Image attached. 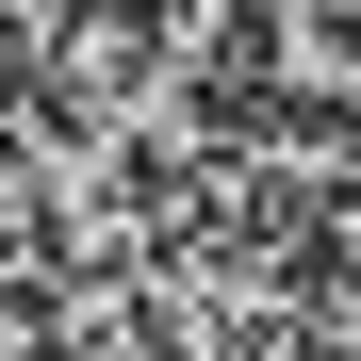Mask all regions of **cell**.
Wrapping results in <instances>:
<instances>
[{
	"label": "cell",
	"instance_id": "1",
	"mask_svg": "<svg viewBox=\"0 0 361 361\" xmlns=\"http://www.w3.org/2000/svg\"><path fill=\"white\" fill-rule=\"evenodd\" d=\"M247 33H263V66L295 99H345L361 82V0H247Z\"/></svg>",
	"mask_w": 361,
	"mask_h": 361
},
{
	"label": "cell",
	"instance_id": "2",
	"mask_svg": "<svg viewBox=\"0 0 361 361\" xmlns=\"http://www.w3.org/2000/svg\"><path fill=\"white\" fill-rule=\"evenodd\" d=\"M312 345H329V361L361 345V197L329 214V263H312Z\"/></svg>",
	"mask_w": 361,
	"mask_h": 361
},
{
	"label": "cell",
	"instance_id": "3",
	"mask_svg": "<svg viewBox=\"0 0 361 361\" xmlns=\"http://www.w3.org/2000/svg\"><path fill=\"white\" fill-rule=\"evenodd\" d=\"M33 247V180H17V132H0V263Z\"/></svg>",
	"mask_w": 361,
	"mask_h": 361
},
{
	"label": "cell",
	"instance_id": "4",
	"mask_svg": "<svg viewBox=\"0 0 361 361\" xmlns=\"http://www.w3.org/2000/svg\"><path fill=\"white\" fill-rule=\"evenodd\" d=\"M0 361H49V329H33V312H17V295H0Z\"/></svg>",
	"mask_w": 361,
	"mask_h": 361
},
{
	"label": "cell",
	"instance_id": "5",
	"mask_svg": "<svg viewBox=\"0 0 361 361\" xmlns=\"http://www.w3.org/2000/svg\"><path fill=\"white\" fill-rule=\"evenodd\" d=\"M345 197H361V82H345Z\"/></svg>",
	"mask_w": 361,
	"mask_h": 361
},
{
	"label": "cell",
	"instance_id": "6",
	"mask_svg": "<svg viewBox=\"0 0 361 361\" xmlns=\"http://www.w3.org/2000/svg\"><path fill=\"white\" fill-rule=\"evenodd\" d=\"M17 49H33V33H17V17H0V66H17Z\"/></svg>",
	"mask_w": 361,
	"mask_h": 361
},
{
	"label": "cell",
	"instance_id": "7",
	"mask_svg": "<svg viewBox=\"0 0 361 361\" xmlns=\"http://www.w3.org/2000/svg\"><path fill=\"white\" fill-rule=\"evenodd\" d=\"M295 361H329V345H295Z\"/></svg>",
	"mask_w": 361,
	"mask_h": 361
},
{
	"label": "cell",
	"instance_id": "8",
	"mask_svg": "<svg viewBox=\"0 0 361 361\" xmlns=\"http://www.w3.org/2000/svg\"><path fill=\"white\" fill-rule=\"evenodd\" d=\"M345 361H361V345H345Z\"/></svg>",
	"mask_w": 361,
	"mask_h": 361
}]
</instances>
